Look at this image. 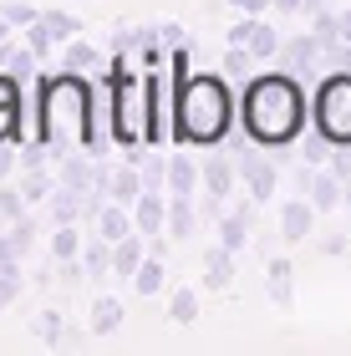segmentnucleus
Listing matches in <instances>:
<instances>
[{
	"label": "nucleus",
	"mask_w": 351,
	"mask_h": 356,
	"mask_svg": "<svg viewBox=\"0 0 351 356\" xmlns=\"http://www.w3.org/2000/svg\"><path fill=\"white\" fill-rule=\"evenodd\" d=\"M265 296L275 300V305H291V300H295V265H291V260H270Z\"/></svg>",
	"instance_id": "17"
},
{
	"label": "nucleus",
	"mask_w": 351,
	"mask_h": 356,
	"mask_svg": "<svg viewBox=\"0 0 351 356\" xmlns=\"http://www.w3.org/2000/svg\"><path fill=\"white\" fill-rule=\"evenodd\" d=\"M250 229H254V199L250 204H234L229 214H219V245L225 250H245L250 245Z\"/></svg>",
	"instance_id": "8"
},
{
	"label": "nucleus",
	"mask_w": 351,
	"mask_h": 356,
	"mask_svg": "<svg viewBox=\"0 0 351 356\" xmlns=\"http://www.w3.org/2000/svg\"><path fill=\"white\" fill-rule=\"evenodd\" d=\"M41 21L51 26V36H56V46H67V41H76V31H82V21H76V15H67V10H41Z\"/></svg>",
	"instance_id": "27"
},
{
	"label": "nucleus",
	"mask_w": 351,
	"mask_h": 356,
	"mask_svg": "<svg viewBox=\"0 0 351 356\" xmlns=\"http://www.w3.org/2000/svg\"><path fill=\"white\" fill-rule=\"evenodd\" d=\"M311 118H316V127H321L336 148H341V143L351 148V72H336V76H326V82L316 87Z\"/></svg>",
	"instance_id": "5"
},
{
	"label": "nucleus",
	"mask_w": 351,
	"mask_h": 356,
	"mask_svg": "<svg viewBox=\"0 0 351 356\" xmlns=\"http://www.w3.org/2000/svg\"><path fill=\"white\" fill-rule=\"evenodd\" d=\"M102 61L97 46H87V41H67V51H61V72H92Z\"/></svg>",
	"instance_id": "21"
},
{
	"label": "nucleus",
	"mask_w": 351,
	"mask_h": 356,
	"mask_svg": "<svg viewBox=\"0 0 351 356\" xmlns=\"http://www.w3.org/2000/svg\"><path fill=\"white\" fill-rule=\"evenodd\" d=\"M0 15H6L15 31H26L31 21H41V10H36V6H26V0H6V10H0Z\"/></svg>",
	"instance_id": "34"
},
{
	"label": "nucleus",
	"mask_w": 351,
	"mask_h": 356,
	"mask_svg": "<svg viewBox=\"0 0 351 356\" xmlns=\"http://www.w3.org/2000/svg\"><path fill=\"white\" fill-rule=\"evenodd\" d=\"M306 199L326 214V209H336V204L346 199V184H341V178L331 173V168H316V173H311V184H306Z\"/></svg>",
	"instance_id": "14"
},
{
	"label": "nucleus",
	"mask_w": 351,
	"mask_h": 356,
	"mask_svg": "<svg viewBox=\"0 0 351 356\" xmlns=\"http://www.w3.org/2000/svg\"><path fill=\"white\" fill-rule=\"evenodd\" d=\"M21 138V107H0V143Z\"/></svg>",
	"instance_id": "39"
},
{
	"label": "nucleus",
	"mask_w": 351,
	"mask_h": 356,
	"mask_svg": "<svg viewBox=\"0 0 351 356\" xmlns=\"http://www.w3.org/2000/svg\"><path fill=\"white\" fill-rule=\"evenodd\" d=\"M10 51H15V46H6V41H0V67H10Z\"/></svg>",
	"instance_id": "47"
},
{
	"label": "nucleus",
	"mask_w": 351,
	"mask_h": 356,
	"mask_svg": "<svg viewBox=\"0 0 351 356\" xmlns=\"http://www.w3.org/2000/svg\"><path fill=\"white\" fill-rule=\"evenodd\" d=\"M15 296H21V260H15V265H0V311H6Z\"/></svg>",
	"instance_id": "32"
},
{
	"label": "nucleus",
	"mask_w": 351,
	"mask_h": 356,
	"mask_svg": "<svg viewBox=\"0 0 351 356\" xmlns=\"http://www.w3.org/2000/svg\"><path fill=\"white\" fill-rule=\"evenodd\" d=\"M36 61H41V56L31 51V46H15V51H10V67H6V72H10V76H21V82H26V76L36 72Z\"/></svg>",
	"instance_id": "37"
},
{
	"label": "nucleus",
	"mask_w": 351,
	"mask_h": 356,
	"mask_svg": "<svg viewBox=\"0 0 351 356\" xmlns=\"http://www.w3.org/2000/svg\"><path fill=\"white\" fill-rule=\"evenodd\" d=\"M199 184H204V168H199L188 153H173V158H168V193H179V199H194Z\"/></svg>",
	"instance_id": "13"
},
{
	"label": "nucleus",
	"mask_w": 351,
	"mask_h": 356,
	"mask_svg": "<svg viewBox=\"0 0 351 356\" xmlns=\"http://www.w3.org/2000/svg\"><path fill=\"white\" fill-rule=\"evenodd\" d=\"M21 214H26V193H21V188H6V184H0V219H6V224H15Z\"/></svg>",
	"instance_id": "33"
},
{
	"label": "nucleus",
	"mask_w": 351,
	"mask_h": 356,
	"mask_svg": "<svg viewBox=\"0 0 351 356\" xmlns=\"http://www.w3.org/2000/svg\"><path fill=\"white\" fill-rule=\"evenodd\" d=\"M194 229H199L194 199H179V193H173L168 199V239H194Z\"/></svg>",
	"instance_id": "18"
},
{
	"label": "nucleus",
	"mask_w": 351,
	"mask_h": 356,
	"mask_svg": "<svg viewBox=\"0 0 351 356\" xmlns=\"http://www.w3.org/2000/svg\"><path fill=\"white\" fill-rule=\"evenodd\" d=\"M82 265H87V275H92V280H102V275L113 270V245H107V239L97 234L92 245H82Z\"/></svg>",
	"instance_id": "22"
},
{
	"label": "nucleus",
	"mask_w": 351,
	"mask_h": 356,
	"mask_svg": "<svg viewBox=\"0 0 351 356\" xmlns=\"http://www.w3.org/2000/svg\"><path fill=\"white\" fill-rule=\"evenodd\" d=\"M239 184L250 188L254 204H270L275 188H280V168L270 163V158H260V153H239Z\"/></svg>",
	"instance_id": "6"
},
{
	"label": "nucleus",
	"mask_w": 351,
	"mask_h": 356,
	"mask_svg": "<svg viewBox=\"0 0 351 356\" xmlns=\"http://www.w3.org/2000/svg\"><path fill=\"white\" fill-rule=\"evenodd\" d=\"M204 193H234V184H239V158H225V153H214V158H204Z\"/></svg>",
	"instance_id": "11"
},
{
	"label": "nucleus",
	"mask_w": 351,
	"mask_h": 356,
	"mask_svg": "<svg viewBox=\"0 0 351 356\" xmlns=\"http://www.w3.org/2000/svg\"><path fill=\"white\" fill-rule=\"evenodd\" d=\"M254 67V51H250V46H229V51H225V76H245Z\"/></svg>",
	"instance_id": "36"
},
{
	"label": "nucleus",
	"mask_w": 351,
	"mask_h": 356,
	"mask_svg": "<svg viewBox=\"0 0 351 356\" xmlns=\"http://www.w3.org/2000/svg\"><path fill=\"white\" fill-rule=\"evenodd\" d=\"M97 234L107 239V245H117V239H127V234H138V224H133V214H127V204H117V199H107V204L97 209Z\"/></svg>",
	"instance_id": "12"
},
{
	"label": "nucleus",
	"mask_w": 351,
	"mask_h": 356,
	"mask_svg": "<svg viewBox=\"0 0 351 356\" xmlns=\"http://www.w3.org/2000/svg\"><path fill=\"white\" fill-rule=\"evenodd\" d=\"M51 254H56V260H72V254H82V234H76V224H56Z\"/></svg>",
	"instance_id": "29"
},
{
	"label": "nucleus",
	"mask_w": 351,
	"mask_h": 356,
	"mask_svg": "<svg viewBox=\"0 0 351 356\" xmlns=\"http://www.w3.org/2000/svg\"><path fill=\"white\" fill-rule=\"evenodd\" d=\"M275 10H285V15H300V10H306V0H275Z\"/></svg>",
	"instance_id": "45"
},
{
	"label": "nucleus",
	"mask_w": 351,
	"mask_h": 356,
	"mask_svg": "<svg viewBox=\"0 0 351 356\" xmlns=\"http://www.w3.org/2000/svg\"><path fill=\"white\" fill-rule=\"evenodd\" d=\"M321 254H331V260H336V254H346V234H341V229H331V234L321 239Z\"/></svg>",
	"instance_id": "41"
},
{
	"label": "nucleus",
	"mask_w": 351,
	"mask_h": 356,
	"mask_svg": "<svg viewBox=\"0 0 351 356\" xmlns=\"http://www.w3.org/2000/svg\"><path fill=\"white\" fill-rule=\"evenodd\" d=\"M107 199H117V204L133 209L142 199V173L133 163H127V168H107Z\"/></svg>",
	"instance_id": "15"
},
{
	"label": "nucleus",
	"mask_w": 351,
	"mask_h": 356,
	"mask_svg": "<svg viewBox=\"0 0 351 356\" xmlns=\"http://www.w3.org/2000/svg\"><path fill=\"white\" fill-rule=\"evenodd\" d=\"M122 326V305L113 300V296H102L97 305H92V331H97V336H113Z\"/></svg>",
	"instance_id": "24"
},
{
	"label": "nucleus",
	"mask_w": 351,
	"mask_h": 356,
	"mask_svg": "<svg viewBox=\"0 0 351 356\" xmlns=\"http://www.w3.org/2000/svg\"><path fill=\"white\" fill-rule=\"evenodd\" d=\"M245 133L250 143H265V148H285V143L300 138L306 127V92H300V76L291 72H265L245 87Z\"/></svg>",
	"instance_id": "2"
},
{
	"label": "nucleus",
	"mask_w": 351,
	"mask_h": 356,
	"mask_svg": "<svg viewBox=\"0 0 351 356\" xmlns=\"http://www.w3.org/2000/svg\"><path fill=\"white\" fill-rule=\"evenodd\" d=\"M280 72H291V76H311L316 72V61H321V41L311 36V31H300V36L291 41H280Z\"/></svg>",
	"instance_id": "7"
},
{
	"label": "nucleus",
	"mask_w": 351,
	"mask_h": 356,
	"mask_svg": "<svg viewBox=\"0 0 351 356\" xmlns=\"http://www.w3.org/2000/svg\"><path fill=\"white\" fill-rule=\"evenodd\" d=\"M133 285H138V296H158V290H163V260H142L138 265V275H133Z\"/></svg>",
	"instance_id": "28"
},
{
	"label": "nucleus",
	"mask_w": 351,
	"mask_h": 356,
	"mask_svg": "<svg viewBox=\"0 0 351 356\" xmlns=\"http://www.w3.org/2000/svg\"><path fill=\"white\" fill-rule=\"evenodd\" d=\"M133 224L138 234H168V204L158 188H142V199L133 204Z\"/></svg>",
	"instance_id": "9"
},
{
	"label": "nucleus",
	"mask_w": 351,
	"mask_h": 356,
	"mask_svg": "<svg viewBox=\"0 0 351 356\" xmlns=\"http://www.w3.org/2000/svg\"><path fill=\"white\" fill-rule=\"evenodd\" d=\"M15 153H21L15 143H0V178H6V173L15 168Z\"/></svg>",
	"instance_id": "43"
},
{
	"label": "nucleus",
	"mask_w": 351,
	"mask_h": 356,
	"mask_svg": "<svg viewBox=\"0 0 351 356\" xmlns=\"http://www.w3.org/2000/svg\"><path fill=\"white\" fill-rule=\"evenodd\" d=\"M316 214H321V209H316L311 199H291L280 209V234L291 239V245H300L306 234H316Z\"/></svg>",
	"instance_id": "10"
},
{
	"label": "nucleus",
	"mask_w": 351,
	"mask_h": 356,
	"mask_svg": "<svg viewBox=\"0 0 351 356\" xmlns=\"http://www.w3.org/2000/svg\"><path fill=\"white\" fill-rule=\"evenodd\" d=\"M107 118H113V138L122 148H148V76H133L127 61H117L113 82H107Z\"/></svg>",
	"instance_id": "4"
},
{
	"label": "nucleus",
	"mask_w": 351,
	"mask_h": 356,
	"mask_svg": "<svg viewBox=\"0 0 351 356\" xmlns=\"http://www.w3.org/2000/svg\"><path fill=\"white\" fill-rule=\"evenodd\" d=\"M41 138L51 143V153H97L102 148V133H97V92L82 82V72H67V76H51L41 87Z\"/></svg>",
	"instance_id": "1"
},
{
	"label": "nucleus",
	"mask_w": 351,
	"mask_h": 356,
	"mask_svg": "<svg viewBox=\"0 0 351 356\" xmlns=\"http://www.w3.org/2000/svg\"><path fill=\"white\" fill-rule=\"evenodd\" d=\"M250 51H254V61L280 56V31H275V26H265V21H254V31H250Z\"/></svg>",
	"instance_id": "23"
},
{
	"label": "nucleus",
	"mask_w": 351,
	"mask_h": 356,
	"mask_svg": "<svg viewBox=\"0 0 351 356\" xmlns=\"http://www.w3.org/2000/svg\"><path fill=\"white\" fill-rule=\"evenodd\" d=\"M142 158V188H158V193H163L168 188V158H158V153H138Z\"/></svg>",
	"instance_id": "26"
},
{
	"label": "nucleus",
	"mask_w": 351,
	"mask_h": 356,
	"mask_svg": "<svg viewBox=\"0 0 351 356\" xmlns=\"http://www.w3.org/2000/svg\"><path fill=\"white\" fill-rule=\"evenodd\" d=\"M0 107H21V76L0 72Z\"/></svg>",
	"instance_id": "40"
},
{
	"label": "nucleus",
	"mask_w": 351,
	"mask_h": 356,
	"mask_svg": "<svg viewBox=\"0 0 351 356\" xmlns=\"http://www.w3.org/2000/svg\"><path fill=\"white\" fill-rule=\"evenodd\" d=\"M306 10L316 15V10H331V0H306Z\"/></svg>",
	"instance_id": "46"
},
{
	"label": "nucleus",
	"mask_w": 351,
	"mask_h": 356,
	"mask_svg": "<svg viewBox=\"0 0 351 356\" xmlns=\"http://www.w3.org/2000/svg\"><path fill=\"white\" fill-rule=\"evenodd\" d=\"M36 331H41V341H51V346H61V331H67V326H61V316H56V311H41V321H36Z\"/></svg>",
	"instance_id": "38"
},
{
	"label": "nucleus",
	"mask_w": 351,
	"mask_h": 356,
	"mask_svg": "<svg viewBox=\"0 0 351 356\" xmlns=\"http://www.w3.org/2000/svg\"><path fill=\"white\" fill-rule=\"evenodd\" d=\"M229 6H234L239 15H265L270 6H275V0H229Z\"/></svg>",
	"instance_id": "42"
},
{
	"label": "nucleus",
	"mask_w": 351,
	"mask_h": 356,
	"mask_svg": "<svg viewBox=\"0 0 351 356\" xmlns=\"http://www.w3.org/2000/svg\"><path fill=\"white\" fill-rule=\"evenodd\" d=\"M194 316H199V296H194V290H179V296L168 300V321H179V326H188Z\"/></svg>",
	"instance_id": "31"
},
{
	"label": "nucleus",
	"mask_w": 351,
	"mask_h": 356,
	"mask_svg": "<svg viewBox=\"0 0 351 356\" xmlns=\"http://www.w3.org/2000/svg\"><path fill=\"white\" fill-rule=\"evenodd\" d=\"M336 31H341V41H351V6L336 10Z\"/></svg>",
	"instance_id": "44"
},
{
	"label": "nucleus",
	"mask_w": 351,
	"mask_h": 356,
	"mask_svg": "<svg viewBox=\"0 0 351 356\" xmlns=\"http://www.w3.org/2000/svg\"><path fill=\"white\" fill-rule=\"evenodd\" d=\"M26 46H31V51H36V56H46V51H51V46H56L51 26H46V21H31V26H26Z\"/></svg>",
	"instance_id": "35"
},
{
	"label": "nucleus",
	"mask_w": 351,
	"mask_h": 356,
	"mask_svg": "<svg viewBox=\"0 0 351 356\" xmlns=\"http://www.w3.org/2000/svg\"><path fill=\"white\" fill-rule=\"evenodd\" d=\"M138 265H142V234L117 239V245H113V270L117 275H138Z\"/></svg>",
	"instance_id": "20"
},
{
	"label": "nucleus",
	"mask_w": 351,
	"mask_h": 356,
	"mask_svg": "<svg viewBox=\"0 0 351 356\" xmlns=\"http://www.w3.org/2000/svg\"><path fill=\"white\" fill-rule=\"evenodd\" d=\"M21 193H26V204H41V199H51V193H56V184H51V173H46V168H26Z\"/></svg>",
	"instance_id": "25"
},
{
	"label": "nucleus",
	"mask_w": 351,
	"mask_h": 356,
	"mask_svg": "<svg viewBox=\"0 0 351 356\" xmlns=\"http://www.w3.org/2000/svg\"><path fill=\"white\" fill-rule=\"evenodd\" d=\"M300 158H306L311 168H321V163H331V138L321 133V127H316V133H311L306 143H300Z\"/></svg>",
	"instance_id": "30"
},
{
	"label": "nucleus",
	"mask_w": 351,
	"mask_h": 356,
	"mask_svg": "<svg viewBox=\"0 0 351 356\" xmlns=\"http://www.w3.org/2000/svg\"><path fill=\"white\" fill-rule=\"evenodd\" d=\"M234 127V97H229V76L199 72L179 82V118H173V138L179 143H199L214 148L225 143Z\"/></svg>",
	"instance_id": "3"
},
{
	"label": "nucleus",
	"mask_w": 351,
	"mask_h": 356,
	"mask_svg": "<svg viewBox=\"0 0 351 356\" xmlns=\"http://www.w3.org/2000/svg\"><path fill=\"white\" fill-rule=\"evenodd\" d=\"M229 280H234V250L214 245L204 254V290H229Z\"/></svg>",
	"instance_id": "16"
},
{
	"label": "nucleus",
	"mask_w": 351,
	"mask_h": 356,
	"mask_svg": "<svg viewBox=\"0 0 351 356\" xmlns=\"http://www.w3.org/2000/svg\"><path fill=\"white\" fill-rule=\"evenodd\" d=\"M61 184H72V188H97V168H92L82 153H61Z\"/></svg>",
	"instance_id": "19"
}]
</instances>
